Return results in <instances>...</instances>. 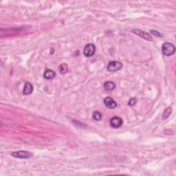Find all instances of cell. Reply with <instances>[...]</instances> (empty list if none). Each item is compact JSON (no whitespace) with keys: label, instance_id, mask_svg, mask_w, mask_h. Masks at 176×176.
<instances>
[{"label":"cell","instance_id":"cell-1","mask_svg":"<svg viewBox=\"0 0 176 176\" xmlns=\"http://www.w3.org/2000/svg\"><path fill=\"white\" fill-rule=\"evenodd\" d=\"M162 51L164 55L169 57L175 53V47L171 43H164L162 46Z\"/></svg>","mask_w":176,"mask_h":176},{"label":"cell","instance_id":"cell-2","mask_svg":"<svg viewBox=\"0 0 176 176\" xmlns=\"http://www.w3.org/2000/svg\"><path fill=\"white\" fill-rule=\"evenodd\" d=\"M11 155L14 158H21V159H26V158H30L32 157V153L28 152V151H15L11 153Z\"/></svg>","mask_w":176,"mask_h":176},{"label":"cell","instance_id":"cell-3","mask_svg":"<svg viewBox=\"0 0 176 176\" xmlns=\"http://www.w3.org/2000/svg\"><path fill=\"white\" fill-rule=\"evenodd\" d=\"M95 50H96V47L92 44H89L85 46L84 48V55L87 57H90L94 55Z\"/></svg>","mask_w":176,"mask_h":176},{"label":"cell","instance_id":"cell-4","mask_svg":"<svg viewBox=\"0 0 176 176\" xmlns=\"http://www.w3.org/2000/svg\"><path fill=\"white\" fill-rule=\"evenodd\" d=\"M132 32H133L135 35H138L142 38L146 39L147 41H153V37H151V35H149V33H146L145 31L141 30L139 29H133L132 30Z\"/></svg>","mask_w":176,"mask_h":176},{"label":"cell","instance_id":"cell-5","mask_svg":"<svg viewBox=\"0 0 176 176\" xmlns=\"http://www.w3.org/2000/svg\"><path fill=\"white\" fill-rule=\"evenodd\" d=\"M123 67V64L118 61H112L107 65V70L109 72H116Z\"/></svg>","mask_w":176,"mask_h":176},{"label":"cell","instance_id":"cell-6","mask_svg":"<svg viewBox=\"0 0 176 176\" xmlns=\"http://www.w3.org/2000/svg\"><path fill=\"white\" fill-rule=\"evenodd\" d=\"M110 125L113 128H118L123 125V120L118 116L113 117L110 120Z\"/></svg>","mask_w":176,"mask_h":176},{"label":"cell","instance_id":"cell-7","mask_svg":"<svg viewBox=\"0 0 176 176\" xmlns=\"http://www.w3.org/2000/svg\"><path fill=\"white\" fill-rule=\"evenodd\" d=\"M104 103L109 109H114L117 106V103L113 98L107 96L104 99Z\"/></svg>","mask_w":176,"mask_h":176},{"label":"cell","instance_id":"cell-8","mask_svg":"<svg viewBox=\"0 0 176 176\" xmlns=\"http://www.w3.org/2000/svg\"><path fill=\"white\" fill-rule=\"evenodd\" d=\"M55 76H56L55 72H54V71L52 70H49V69L45 71L44 74V78H46V79H48V80L52 79V78H54L55 77Z\"/></svg>","mask_w":176,"mask_h":176},{"label":"cell","instance_id":"cell-9","mask_svg":"<svg viewBox=\"0 0 176 176\" xmlns=\"http://www.w3.org/2000/svg\"><path fill=\"white\" fill-rule=\"evenodd\" d=\"M33 86L32 85V84L30 83H26L24 87V90H23L24 94L25 95L30 94L33 92Z\"/></svg>","mask_w":176,"mask_h":176},{"label":"cell","instance_id":"cell-10","mask_svg":"<svg viewBox=\"0 0 176 176\" xmlns=\"http://www.w3.org/2000/svg\"><path fill=\"white\" fill-rule=\"evenodd\" d=\"M104 87L107 90H113V89H115L116 85L112 81H106L104 83Z\"/></svg>","mask_w":176,"mask_h":176},{"label":"cell","instance_id":"cell-11","mask_svg":"<svg viewBox=\"0 0 176 176\" xmlns=\"http://www.w3.org/2000/svg\"><path fill=\"white\" fill-rule=\"evenodd\" d=\"M171 113H172V108L171 107H168L167 108H166V109H164L163 114H162V119L163 120L167 119L169 117V116L171 115Z\"/></svg>","mask_w":176,"mask_h":176},{"label":"cell","instance_id":"cell-12","mask_svg":"<svg viewBox=\"0 0 176 176\" xmlns=\"http://www.w3.org/2000/svg\"><path fill=\"white\" fill-rule=\"evenodd\" d=\"M59 72L62 74H65L68 72V66L65 63H62L59 67Z\"/></svg>","mask_w":176,"mask_h":176},{"label":"cell","instance_id":"cell-13","mask_svg":"<svg viewBox=\"0 0 176 176\" xmlns=\"http://www.w3.org/2000/svg\"><path fill=\"white\" fill-rule=\"evenodd\" d=\"M93 117L94 120H96L97 121H100V120L102 119V114L99 112H95L93 114Z\"/></svg>","mask_w":176,"mask_h":176},{"label":"cell","instance_id":"cell-14","mask_svg":"<svg viewBox=\"0 0 176 176\" xmlns=\"http://www.w3.org/2000/svg\"><path fill=\"white\" fill-rule=\"evenodd\" d=\"M136 98H131L130 100L129 101V105H136Z\"/></svg>","mask_w":176,"mask_h":176}]
</instances>
